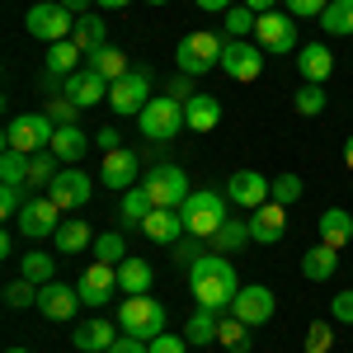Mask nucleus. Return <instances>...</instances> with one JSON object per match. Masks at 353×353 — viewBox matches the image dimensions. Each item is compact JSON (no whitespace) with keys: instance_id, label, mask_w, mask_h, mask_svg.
I'll use <instances>...</instances> for the list:
<instances>
[{"instance_id":"obj_2","label":"nucleus","mask_w":353,"mask_h":353,"mask_svg":"<svg viewBox=\"0 0 353 353\" xmlns=\"http://www.w3.org/2000/svg\"><path fill=\"white\" fill-rule=\"evenodd\" d=\"M226 43L231 38H221V33H208V28H193L179 38V48H174V66L184 71V76H208V71H217L221 66V52H226Z\"/></svg>"},{"instance_id":"obj_59","label":"nucleus","mask_w":353,"mask_h":353,"mask_svg":"<svg viewBox=\"0 0 353 353\" xmlns=\"http://www.w3.org/2000/svg\"><path fill=\"white\" fill-rule=\"evenodd\" d=\"M0 254H5V259L14 254V231H5V236H0Z\"/></svg>"},{"instance_id":"obj_57","label":"nucleus","mask_w":353,"mask_h":353,"mask_svg":"<svg viewBox=\"0 0 353 353\" xmlns=\"http://www.w3.org/2000/svg\"><path fill=\"white\" fill-rule=\"evenodd\" d=\"M61 5H66V10H71V14H76V19H81V14H90V10H94V0H61Z\"/></svg>"},{"instance_id":"obj_5","label":"nucleus","mask_w":353,"mask_h":353,"mask_svg":"<svg viewBox=\"0 0 353 353\" xmlns=\"http://www.w3.org/2000/svg\"><path fill=\"white\" fill-rule=\"evenodd\" d=\"M24 28H28V38H38V43L52 48V43H61V38L76 33V14H71L61 0H38V5H28Z\"/></svg>"},{"instance_id":"obj_53","label":"nucleus","mask_w":353,"mask_h":353,"mask_svg":"<svg viewBox=\"0 0 353 353\" xmlns=\"http://www.w3.org/2000/svg\"><path fill=\"white\" fill-rule=\"evenodd\" d=\"M330 321H339V325H353V292H339V297L330 301Z\"/></svg>"},{"instance_id":"obj_55","label":"nucleus","mask_w":353,"mask_h":353,"mask_svg":"<svg viewBox=\"0 0 353 353\" xmlns=\"http://www.w3.org/2000/svg\"><path fill=\"white\" fill-rule=\"evenodd\" d=\"M193 5H198V10H208V14H226L236 0H193Z\"/></svg>"},{"instance_id":"obj_30","label":"nucleus","mask_w":353,"mask_h":353,"mask_svg":"<svg viewBox=\"0 0 353 353\" xmlns=\"http://www.w3.org/2000/svg\"><path fill=\"white\" fill-rule=\"evenodd\" d=\"M250 241H254V236H250V221L226 217V221H221V231L208 241V250H212V254H236V250H241V245H250Z\"/></svg>"},{"instance_id":"obj_32","label":"nucleus","mask_w":353,"mask_h":353,"mask_svg":"<svg viewBox=\"0 0 353 353\" xmlns=\"http://www.w3.org/2000/svg\"><path fill=\"white\" fill-rule=\"evenodd\" d=\"M90 151V137L81 132V128H57L52 137V156L61 165H81V156Z\"/></svg>"},{"instance_id":"obj_40","label":"nucleus","mask_w":353,"mask_h":353,"mask_svg":"<svg viewBox=\"0 0 353 353\" xmlns=\"http://www.w3.org/2000/svg\"><path fill=\"white\" fill-rule=\"evenodd\" d=\"M90 250H94V259H99V264H123V259H128V241H123L118 231L94 236V245H90Z\"/></svg>"},{"instance_id":"obj_44","label":"nucleus","mask_w":353,"mask_h":353,"mask_svg":"<svg viewBox=\"0 0 353 353\" xmlns=\"http://www.w3.org/2000/svg\"><path fill=\"white\" fill-rule=\"evenodd\" d=\"M297 198H301V174H292V170H288V174H278V179H273L269 203H278V208H292Z\"/></svg>"},{"instance_id":"obj_10","label":"nucleus","mask_w":353,"mask_h":353,"mask_svg":"<svg viewBox=\"0 0 353 353\" xmlns=\"http://www.w3.org/2000/svg\"><path fill=\"white\" fill-rule=\"evenodd\" d=\"M90 193H94V179L85 174L81 165H61V174L48 184V198H52L61 212H81L85 203H90Z\"/></svg>"},{"instance_id":"obj_61","label":"nucleus","mask_w":353,"mask_h":353,"mask_svg":"<svg viewBox=\"0 0 353 353\" xmlns=\"http://www.w3.org/2000/svg\"><path fill=\"white\" fill-rule=\"evenodd\" d=\"M344 165H349V170H353V137H349V141H344Z\"/></svg>"},{"instance_id":"obj_29","label":"nucleus","mask_w":353,"mask_h":353,"mask_svg":"<svg viewBox=\"0 0 353 353\" xmlns=\"http://www.w3.org/2000/svg\"><path fill=\"white\" fill-rule=\"evenodd\" d=\"M52 245H57V254H81V250L94 245V236H90V226H85L81 217H66L61 226H57Z\"/></svg>"},{"instance_id":"obj_9","label":"nucleus","mask_w":353,"mask_h":353,"mask_svg":"<svg viewBox=\"0 0 353 353\" xmlns=\"http://www.w3.org/2000/svg\"><path fill=\"white\" fill-rule=\"evenodd\" d=\"M14 226H19L24 241H48V236H57V226H61V208H57L48 193H28V203H24V212L14 217Z\"/></svg>"},{"instance_id":"obj_56","label":"nucleus","mask_w":353,"mask_h":353,"mask_svg":"<svg viewBox=\"0 0 353 353\" xmlns=\"http://www.w3.org/2000/svg\"><path fill=\"white\" fill-rule=\"evenodd\" d=\"M94 141H99V151H118V141H123V137L113 132V128H104V132L94 137Z\"/></svg>"},{"instance_id":"obj_13","label":"nucleus","mask_w":353,"mask_h":353,"mask_svg":"<svg viewBox=\"0 0 353 353\" xmlns=\"http://www.w3.org/2000/svg\"><path fill=\"white\" fill-rule=\"evenodd\" d=\"M221 71L231 76V81H259V71H264V48L259 43H245V38H231L226 43V52H221Z\"/></svg>"},{"instance_id":"obj_23","label":"nucleus","mask_w":353,"mask_h":353,"mask_svg":"<svg viewBox=\"0 0 353 353\" xmlns=\"http://www.w3.org/2000/svg\"><path fill=\"white\" fill-rule=\"evenodd\" d=\"M184 231H189V226H184V217H179V208H156L151 217L141 221V236L156 241V245H174Z\"/></svg>"},{"instance_id":"obj_49","label":"nucleus","mask_w":353,"mask_h":353,"mask_svg":"<svg viewBox=\"0 0 353 353\" xmlns=\"http://www.w3.org/2000/svg\"><path fill=\"white\" fill-rule=\"evenodd\" d=\"M24 184H5V189H0V212H5V217H19V212H24Z\"/></svg>"},{"instance_id":"obj_3","label":"nucleus","mask_w":353,"mask_h":353,"mask_svg":"<svg viewBox=\"0 0 353 353\" xmlns=\"http://www.w3.org/2000/svg\"><path fill=\"white\" fill-rule=\"evenodd\" d=\"M226 193L217 189H193L189 203L179 208V217H184V226H189V236H203V241H212L221 231V221H226Z\"/></svg>"},{"instance_id":"obj_41","label":"nucleus","mask_w":353,"mask_h":353,"mask_svg":"<svg viewBox=\"0 0 353 353\" xmlns=\"http://www.w3.org/2000/svg\"><path fill=\"white\" fill-rule=\"evenodd\" d=\"M325 104H330V99H325V85H301L297 94H292V109H297L301 118H316Z\"/></svg>"},{"instance_id":"obj_21","label":"nucleus","mask_w":353,"mask_h":353,"mask_svg":"<svg viewBox=\"0 0 353 353\" xmlns=\"http://www.w3.org/2000/svg\"><path fill=\"white\" fill-rule=\"evenodd\" d=\"M297 71L306 85H325L334 76V52H330V43H306L297 48Z\"/></svg>"},{"instance_id":"obj_11","label":"nucleus","mask_w":353,"mask_h":353,"mask_svg":"<svg viewBox=\"0 0 353 353\" xmlns=\"http://www.w3.org/2000/svg\"><path fill=\"white\" fill-rule=\"evenodd\" d=\"M146 104H151V71H146V66H132L123 81L109 85V109L113 113H132L137 118Z\"/></svg>"},{"instance_id":"obj_46","label":"nucleus","mask_w":353,"mask_h":353,"mask_svg":"<svg viewBox=\"0 0 353 353\" xmlns=\"http://www.w3.org/2000/svg\"><path fill=\"white\" fill-rule=\"evenodd\" d=\"M5 306H14V311H19V306H38V283H28L24 273H19V278L5 288Z\"/></svg>"},{"instance_id":"obj_39","label":"nucleus","mask_w":353,"mask_h":353,"mask_svg":"<svg viewBox=\"0 0 353 353\" xmlns=\"http://www.w3.org/2000/svg\"><path fill=\"white\" fill-rule=\"evenodd\" d=\"M217 344H226V349H236V353H250V325H245L241 316H231V311H221Z\"/></svg>"},{"instance_id":"obj_43","label":"nucleus","mask_w":353,"mask_h":353,"mask_svg":"<svg viewBox=\"0 0 353 353\" xmlns=\"http://www.w3.org/2000/svg\"><path fill=\"white\" fill-rule=\"evenodd\" d=\"M221 19H226V33H231V38H250V33H254V24H259V14H254L250 5H231Z\"/></svg>"},{"instance_id":"obj_33","label":"nucleus","mask_w":353,"mask_h":353,"mask_svg":"<svg viewBox=\"0 0 353 353\" xmlns=\"http://www.w3.org/2000/svg\"><path fill=\"white\" fill-rule=\"evenodd\" d=\"M104 33H109V28H104V14H94V10H90V14H81V19H76V33H71V38H76V48L90 57V52H99V48L109 43Z\"/></svg>"},{"instance_id":"obj_60","label":"nucleus","mask_w":353,"mask_h":353,"mask_svg":"<svg viewBox=\"0 0 353 353\" xmlns=\"http://www.w3.org/2000/svg\"><path fill=\"white\" fill-rule=\"evenodd\" d=\"M94 5H99V10H128L132 0H94Z\"/></svg>"},{"instance_id":"obj_12","label":"nucleus","mask_w":353,"mask_h":353,"mask_svg":"<svg viewBox=\"0 0 353 353\" xmlns=\"http://www.w3.org/2000/svg\"><path fill=\"white\" fill-rule=\"evenodd\" d=\"M254 43L273 57H288L297 48V24H292V14L288 10H269V14H259V24H254Z\"/></svg>"},{"instance_id":"obj_26","label":"nucleus","mask_w":353,"mask_h":353,"mask_svg":"<svg viewBox=\"0 0 353 353\" xmlns=\"http://www.w3.org/2000/svg\"><path fill=\"white\" fill-rule=\"evenodd\" d=\"M151 283H156V273H151V264H146V259L128 254V259L118 264V288H123L128 297H141V292H151Z\"/></svg>"},{"instance_id":"obj_36","label":"nucleus","mask_w":353,"mask_h":353,"mask_svg":"<svg viewBox=\"0 0 353 353\" xmlns=\"http://www.w3.org/2000/svg\"><path fill=\"white\" fill-rule=\"evenodd\" d=\"M321 28L330 38H349L353 33V0H330L325 14H321Z\"/></svg>"},{"instance_id":"obj_1","label":"nucleus","mask_w":353,"mask_h":353,"mask_svg":"<svg viewBox=\"0 0 353 353\" xmlns=\"http://www.w3.org/2000/svg\"><path fill=\"white\" fill-rule=\"evenodd\" d=\"M189 292L198 306H208V311H231V301L241 292V278L231 269V259L226 254H203L198 264H189Z\"/></svg>"},{"instance_id":"obj_15","label":"nucleus","mask_w":353,"mask_h":353,"mask_svg":"<svg viewBox=\"0 0 353 353\" xmlns=\"http://www.w3.org/2000/svg\"><path fill=\"white\" fill-rule=\"evenodd\" d=\"M81 306H85L81 288H71V283H61V278H52V283L38 288V311H43L48 321H76Z\"/></svg>"},{"instance_id":"obj_31","label":"nucleus","mask_w":353,"mask_h":353,"mask_svg":"<svg viewBox=\"0 0 353 353\" xmlns=\"http://www.w3.org/2000/svg\"><path fill=\"white\" fill-rule=\"evenodd\" d=\"M81 61H85V52L76 48V38H61V43L48 48V71L61 76V81H66V76H76V71H81Z\"/></svg>"},{"instance_id":"obj_7","label":"nucleus","mask_w":353,"mask_h":353,"mask_svg":"<svg viewBox=\"0 0 353 353\" xmlns=\"http://www.w3.org/2000/svg\"><path fill=\"white\" fill-rule=\"evenodd\" d=\"M118 325H123V334H132V339H156V334H165V306L156 297H123V306H118Z\"/></svg>"},{"instance_id":"obj_47","label":"nucleus","mask_w":353,"mask_h":353,"mask_svg":"<svg viewBox=\"0 0 353 353\" xmlns=\"http://www.w3.org/2000/svg\"><path fill=\"white\" fill-rule=\"evenodd\" d=\"M48 118H52L57 128H76V118H81V104H71L66 94H57L52 104H48Z\"/></svg>"},{"instance_id":"obj_48","label":"nucleus","mask_w":353,"mask_h":353,"mask_svg":"<svg viewBox=\"0 0 353 353\" xmlns=\"http://www.w3.org/2000/svg\"><path fill=\"white\" fill-rule=\"evenodd\" d=\"M330 349H334V330H330V321H316L306 330V353H330Z\"/></svg>"},{"instance_id":"obj_8","label":"nucleus","mask_w":353,"mask_h":353,"mask_svg":"<svg viewBox=\"0 0 353 353\" xmlns=\"http://www.w3.org/2000/svg\"><path fill=\"white\" fill-rule=\"evenodd\" d=\"M141 189L146 198L156 203V208H184L189 203V174L179 170V165H156L151 174H141Z\"/></svg>"},{"instance_id":"obj_16","label":"nucleus","mask_w":353,"mask_h":353,"mask_svg":"<svg viewBox=\"0 0 353 353\" xmlns=\"http://www.w3.org/2000/svg\"><path fill=\"white\" fill-rule=\"evenodd\" d=\"M273 292L264 288V283H250V288H241L236 292V301H231V316H241L250 330H259V325H269L273 321Z\"/></svg>"},{"instance_id":"obj_45","label":"nucleus","mask_w":353,"mask_h":353,"mask_svg":"<svg viewBox=\"0 0 353 353\" xmlns=\"http://www.w3.org/2000/svg\"><path fill=\"white\" fill-rule=\"evenodd\" d=\"M170 250H174V264H184V269H189V264H198V259L208 254L203 236H189V231H184V236H179L174 245H170Z\"/></svg>"},{"instance_id":"obj_14","label":"nucleus","mask_w":353,"mask_h":353,"mask_svg":"<svg viewBox=\"0 0 353 353\" xmlns=\"http://www.w3.org/2000/svg\"><path fill=\"white\" fill-rule=\"evenodd\" d=\"M99 179H104V189H113V193L137 189V179H141V156H137V151H128V146H118V151H104Z\"/></svg>"},{"instance_id":"obj_34","label":"nucleus","mask_w":353,"mask_h":353,"mask_svg":"<svg viewBox=\"0 0 353 353\" xmlns=\"http://www.w3.org/2000/svg\"><path fill=\"white\" fill-rule=\"evenodd\" d=\"M217 325H221V311L198 306L189 321H184V339H189V344H217Z\"/></svg>"},{"instance_id":"obj_37","label":"nucleus","mask_w":353,"mask_h":353,"mask_svg":"<svg viewBox=\"0 0 353 353\" xmlns=\"http://www.w3.org/2000/svg\"><path fill=\"white\" fill-rule=\"evenodd\" d=\"M156 212V203L146 198V189L137 184V189H128L123 193V208H118V217H123V226H141V221Z\"/></svg>"},{"instance_id":"obj_19","label":"nucleus","mask_w":353,"mask_h":353,"mask_svg":"<svg viewBox=\"0 0 353 353\" xmlns=\"http://www.w3.org/2000/svg\"><path fill=\"white\" fill-rule=\"evenodd\" d=\"M76 288H81L85 306H104L113 292H123V288H118V264H99V259H94V264L81 273V283H76Z\"/></svg>"},{"instance_id":"obj_54","label":"nucleus","mask_w":353,"mask_h":353,"mask_svg":"<svg viewBox=\"0 0 353 353\" xmlns=\"http://www.w3.org/2000/svg\"><path fill=\"white\" fill-rule=\"evenodd\" d=\"M109 353H151V349H146V339H132V334H118V344H113Z\"/></svg>"},{"instance_id":"obj_20","label":"nucleus","mask_w":353,"mask_h":353,"mask_svg":"<svg viewBox=\"0 0 353 353\" xmlns=\"http://www.w3.org/2000/svg\"><path fill=\"white\" fill-rule=\"evenodd\" d=\"M250 236H254V245H278L288 236V208H278V203L254 208L250 212Z\"/></svg>"},{"instance_id":"obj_4","label":"nucleus","mask_w":353,"mask_h":353,"mask_svg":"<svg viewBox=\"0 0 353 353\" xmlns=\"http://www.w3.org/2000/svg\"><path fill=\"white\" fill-rule=\"evenodd\" d=\"M137 128H141L146 141L165 146V141H174V137L189 128V123H184V104H179V99H170V94H161V99H151L146 109L137 113Z\"/></svg>"},{"instance_id":"obj_22","label":"nucleus","mask_w":353,"mask_h":353,"mask_svg":"<svg viewBox=\"0 0 353 353\" xmlns=\"http://www.w3.org/2000/svg\"><path fill=\"white\" fill-rule=\"evenodd\" d=\"M118 334H123V325H109V321L99 316V321H85V325L71 330V344L81 353H109L113 344H118Z\"/></svg>"},{"instance_id":"obj_18","label":"nucleus","mask_w":353,"mask_h":353,"mask_svg":"<svg viewBox=\"0 0 353 353\" xmlns=\"http://www.w3.org/2000/svg\"><path fill=\"white\" fill-rule=\"evenodd\" d=\"M61 94H66L71 104H81V109H94V104H104V99H109V81H104L94 66H81L76 76H66Z\"/></svg>"},{"instance_id":"obj_50","label":"nucleus","mask_w":353,"mask_h":353,"mask_svg":"<svg viewBox=\"0 0 353 353\" xmlns=\"http://www.w3.org/2000/svg\"><path fill=\"white\" fill-rule=\"evenodd\" d=\"M165 94H170V99H179V104H189L193 94H198V90H193V76H184V71H174V76L165 81Z\"/></svg>"},{"instance_id":"obj_42","label":"nucleus","mask_w":353,"mask_h":353,"mask_svg":"<svg viewBox=\"0 0 353 353\" xmlns=\"http://www.w3.org/2000/svg\"><path fill=\"white\" fill-rule=\"evenodd\" d=\"M0 179L5 184H28V156L24 151H0Z\"/></svg>"},{"instance_id":"obj_52","label":"nucleus","mask_w":353,"mask_h":353,"mask_svg":"<svg viewBox=\"0 0 353 353\" xmlns=\"http://www.w3.org/2000/svg\"><path fill=\"white\" fill-rule=\"evenodd\" d=\"M146 349H151V353H189V339H184V334H170V330H165V334H156V339H151Z\"/></svg>"},{"instance_id":"obj_6","label":"nucleus","mask_w":353,"mask_h":353,"mask_svg":"<svg viewBox=\"0 0 353 353\" xmlns=\"http://www.w3.org/2000/svg\"><path fill=\"white\" fill-rule=\"evenodd\" d=\"M52 137H57V123L48 113H19L5 128V146L24 151V156H38V151H52Z\"/></svg>"},{"instance_id":"obj_58","label":"nucleus","mask_w":353,"mask_h":353,"mask_svg":"<svg viewBox=\"0 0 353 353\" xmlns=\"http://www.w3.org/2000/svg\"><path fill=\"white\" fill-rule=\"evenodd\" d=\"M241 5H250L254 14H269V10H273V5H278V0H241Z\"/></svg>"},{"instance_id":"obj_38","label":"nucleus","mask_w":353,"mask_h":353,"mask_svg":"<svg viewBox=\"0 0 353 353\" xmlns=\"http://www.w3.org/2000/svg\"><path fill=\"white\" fill-rule=\"evenodd\" d=\"M57 174H61V161H57L52 151H38V156H28V184L24 189H48Z\"/></svg>"},{"instance_id":"obj_24","label":"nucleus","mask_w":353,"mask_h":353,"mask_svg":"<svg viewBox=\"0 0 353 353\" xmlns=\"http://www.w3.org/2000/svg\"><path fill=\"white\" fill-rule=\"evenodd\" d=\"M339 273V250L334 245H311L306 254H301V278H311V283H330Z\"/></svg>"},{"instance_id":"obj_17","label":"nucleus","mask_w":353,"mask_h":353,"mask_svg":"<svg viewBox=\"0 0 353 353\" xmlns=\"http://www.w3.org/2000/svg\"><path fill=\"white\" fill-rule=\"evenodd\" d=\"M269 189H273V179H264L259 170H236V174L226 179V198H231L236 208H245V212L264 208V203H269Z\"/></svg>"},{"instance_id":"obj_51","label":"nucleus","mask_w":353,"mask_h":353,"mask_svg":"<svg viewBox=\"0 0 353 353\" xmlns=\"http://www.w3.org/2000/svg\"><path fill=\"white\" fill-rule=\"evenodd\" d=\"M283 5H288V14H292V19H321L330 0H283Z\"/></svg>"},{"instance_id":"obj_25","label":"nucleus","mask_w":353,"mask_h":353,"mask_svg":"<svg viewBox=\"0 0 353 353\" xmlns=\"http://www.w3.org/2000/svg\"><path fill=\"white\" fill-rule=\"evenodd\" d=\"M184 123H189V132H212L221 123V99L217 94H193L184 104Z\"/></svg>"},{"instance_id":"obj_27","label":"nucleus","mask_w":353,"mask_h":353,"mask_svg":"<svg viewBox=\"0 0 353 353\" xmlns=\"http://www.w3.org/2000/svg\"><path fill=\"white\" fill-rule=\"evenodd\" d=\"M85 66H94V71H99V76H104L109 85H113V81H123V76L132 71L128 52H123V48H113V43H104L99 52H90V57H85Z\"/></svg>"},{"instance_id":"obj_28","label":"nucleus","mask_w":353,"mask_h":353,"mask_svg":"<svg viewBox=\"0 0 353 353\" xmlns=\"http://www.w3.org/2000/svg\"><path fill=\"white\" fill-rule=\"evenodd\" d=\"M316 226H321V241L334 245V250H344V245L353 241V217L344 212V208H325Z\"/></svg>"},{"instance_id":"obj_35","label":"nucleus","mask_w":353,"mask_h":353,"mask_svg":"<svg viewBox=\"0 0 353 353\" xmlns=\"http://www.w3.org/2000/svg\"><path fill=\"white\" fill-rule=\"evenodd\" d=\"M19 273H24L28 283H52L57 278V254H43V250H28V254H19Z\"/></svg>"},{"instance_id":"obj_62","label":"nucleus","mask_w":353,"mask_h":353,"mask_svg":"<svg viewBox=\"0 0 353 353\" xmlns=\"http://www.w3.org/2000/svg\"><path fill=\"white\" fill-rule=\"evenodd\" d=\"M5 353H28V349H24V344H14V349H5Z\"/></svg>"},{"instance_id":"obj_63","label":"nucleus","mask_w":353,"mask_h":353,"mask_svg":"<svg viewBox=\"0 0 353 353\" xmlns=\"http://www.w3.org/2000/svg\"><path fill=\"white\" fill-rule=\"evenodd\" d=\"M146 5H170V0H146Z\"/></svg>"}]
</instances>
